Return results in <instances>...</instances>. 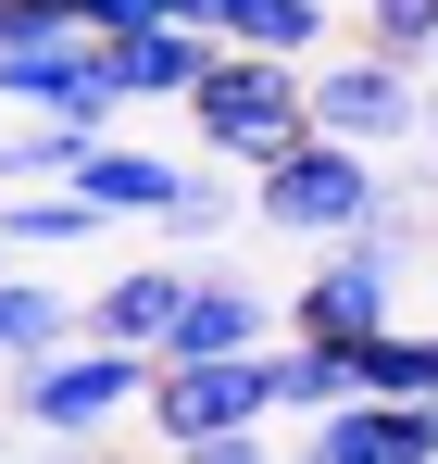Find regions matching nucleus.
<instances>
[{
  "mask_svg": "<svg viewBox=\"0 0 438 464\" xmlns=\"http://www.w3.org/2000/svg\"><path fill=\"white\" fill-rule=\"evenodd\" d=\"M426 63H438V51H426Z\"/></svg>",
  "mask_w": 438,
  "mask_h": 464,
  "instance_id": "nucleus-23",
  "label": "nucleus"
},
{
  "mask_svg": "<svg viewBox=\"0 0 438 464\" xmlns=\"http://www.w3.org/2000/svg\"><path fill=\"white\" fill-rule=\"evenodd\" d=\"M426 264H438V201H426Z\"/></svg>",
  "mask_w": 438,
  "mask_h": 464,
  "instance_id": "nucleus-22",
  "label": "nucleus"
},
{
  "mask_svg": "<svg viewBox=\"0 0 438 464\" xmlns=\"http://www.w3.org/2000/svg\"><path fill=\"white\" fill-rule=\"evenodd\" d=\"M388 201V176H376V151H351V139H326V126H300L276 163H251V214L276 238H351Z\"/></svg>",
  "mask_w": 438,
  "mask_h": 464,
  "instance_id": "nucleus-4",
  "label": "nucleus"
},
{
  "mask_svg": "<svg viewBox=\"0 0 438 464\" xmlns=\"http://www.w3.org/2000/svg\"><path fill=\"white\" fill-rule=\"evenodd\" d=\"M414 139H426V151H438V88H426V126H414Z\"/></svg>",
  "mask_w": 438,
  "mask_h": 464,
  "instance_id": "nucleus-21",
  "label": "nucleus"
},
{
  "mask_svg": "<svg viewBox=\"0 0 438 464\" xmlns=\"http://www.w3.org/2000/svg\"><path fill=\"white\" fill-rule=\"evenodd\" d=\"M88 238H100V214L75 188H13L0 201V251H88Z\"/></svg>",
  "mask_w": 438,
  "mask_h": 464,
  "instance_id": "nucleus-15",
  "label": "nucleus"
},
{
  "mask_svg": "<svg viewBox=\"0 0 438 464\" xmlns=\"http://www.w3.org/2000/svg\"><path fill=\"white\" fill-rule=\"evenodd\" d=\"M201 63H214V38H201V25H176V13L113 25V38H100V101H113V113H126V101H188Z\"/></svg>",
  "mask_w": 438,
  "mask_h": 464,
  "instance_id": "nucleus-9",
  "label": "nucleus"
},
{
  "mask_svg": "<svg viewBox=\"0 0 438 464\" xmlns=\"http://www.w3.org/2000/svg\"><path fill=\"white\" fill-rule=\"evenodd\" d=\"M176 25H201L225 51H289V63L326 51V0H176Z\"/></svg>",
  "mask_w": 438,
  "mask_h": 464,
  "instance_id": "nucleus-12",
  "label": "nucleus"
},
{
  "mask_svg": "<svg viewBox=\"0 0 438 464\" xmlns=\"http://www.w3.org/2000/svg\"><path fill=\"white\" fill-rule=\"evenodd\" d=\"M51 339H75V302H63V289H25V276H0V364L51 352Z\"/></svg>",
  "mask_w": 438,
  "mask_h": 464,
  "instance_id": "nucleus-17",
  "label": "nucleus"
},
{
  "mask_svg": "<svg viewBox=\"0 0 438 464\" xmlns=\"http://www.w3.org/2000/svg\"><path fill=\"white\" fill-rule=\"evenodd\" d=\"M300 452H313V464H426L438 452V414H426V401L351 389V401H326V414L300 427Z\"/></svg>",
  "mask_w": 438,
  "mask_h": 464,
  "instance_id": "nucleus-8",
  "label": "nucleus"
},
{
  "mask_svg": "<svg viewBox=\"0 0 438 464\" xmlns=\"http://www.w3.org/2000/svg\"><path fill=\"white\" fill-rule=\"evenodd\" d=\"M150 440L176 452H251L263 440V352H150V389H138Z\"/></svg>",
  "mask_w": 438,
  "mask_h": 464,
  "instance_id": "nucleus-2",
  "label": "nucleus"
},
{
  "mask_svg": "<svg viewBox=\"0 0 438 464\" xmlns=\"http://www.w3.org/2000/svg\"><path fill=\"white\" fill-rule=\"evenodd\" d=\"M426 414H438V401H426Z\"/></svg>",
  "mask_w": 438,
  "mask_h": 464,
  "instance_id": "nucleus-24",
  "label": "nucleus"
},
{
  "mask_svg": "<svg viewBox=\"0 0 438 464\" xmlns=\"http://www.w3.org/2000/svg\"><path fill=\"white\" fill-rule=\"evenodd\" d=\"M176 176H188L176 151H126V139L100 126V139L75 151V176H63V188L100 214V227H126V214H163V201H176Z\"/></svg>",
  "mask_w": 438,
  "mask_h": 464,
  "instance_id": "nucleus-10",
  "label": "nucleus"
},
{
  "mask_svg": "<svg viewBox=\"0 0 438 464\" xmlns=\"http://www.w3.org/2000/svg\"><path fill=\"white\" fill-rule=\"evenodd\" d=\"M313 251H326V264L276 302V326H300V339H364V326L401 314V264H376L364 238H313Z\"/></svg>",
  "mask_w": 438,
  "mask_h": 464,
  "instance_id": "nucleus-7",
  "label": "nucleus"
},
{
  "mask_svg": "<svg viewBox=\"0 0 438 464\" xmlns=\"http://www.w3.org/2000/svg\"><path fill=\"white\" fill-rule=\"evenodd\" d=\"M351 352V389H376V401H438V326H364V339H338Z\"/></svg>",
  "mask_w": 438,
  "mask_h": 464,
  "instance_id": "nucleus-14",
  "label": "nucleus"
},
{
  "mask_svg": "<svg viewBox=\"0 0 438 464\" xmlns=\"http://www.w3.org/2000/svg\"><path fill=\"white\" fill-rule=\"evenodd\" d=\"M88 139H100V126H75V113H25V139H0V176H13V188H63Z\"/></svg>",
  "mask_w": 438,
  "mask_h": 464,
  "instance_id": "nucleus-16",
  "label": "nucleus"
},
{
  "mask_svg": "<svg viewBox=\"0 0 438 464\" xmlns=\"http://www.w3.org/2000/svg\"><path fill=\"white\" fill-rule=\"evenodd\" d=\"M300 101H313L326 139L401 151V139L426 126V63H401V51H313V63H300Z\"/></svg>",
  "mask_w": 438,
  "mask_h": 464,
  "instance_id": "nucleus-5",
  "label": "nucleus"
},
{
  "mask_svg": "<svg viewBox=\"0 0 438 464\" xmlns=\"http://www.w3.org/2000/svg\"><path fill=\"white\" fill-rule=\"evenodd\" d=\"M188 126H201V151H214L225 176L276 163L300 126H313V101H300V63H289V51H225V38H214V63L188 76Z\"/></svg>",
  "mask_w": 438,
  "mask_h": 464,
  "instance_id": "nucleus-1",
  "label": "nucleus"
},
{
  "mask_svg": "<svg viewBox=\"0 0 438 464\" xmlns=\"http://www.w3.org/2000/svg\"><path fill=\"white\" fill-rule=\"evenodd\" d=\"M263 339H276V289H238V276H188L163 326V352H263Z\"/></svg>",
  "mask_w": 438,
  "mask_h": 464,
  "instance_id": "nucleus-13",
  "label": "nucleus"
},
{
  "mask_svg": "<svg viewBox=\"0 0 438 464\" xmlns=\"http://www.w3.org/2000/svg\"><path fill=\"white\" fill-rule=\"evenodd\" d=\"M364 51L426 63V51H438V0H364Z\"/></svg>",
  "mask_w": 438,
  "mask_h": 464,
  "instance_id": "nucleus-19",
  "label": "nucleus"
},
{
  "mask_svg": "<svg viewBox=\"0 0 438 464\" xmlns=\"http://www.w3.org/2000/svg\"><path fill=\"white\" fill-rule=\"evenodd\" d=\"M0 101H13V113L113 126V101H100V38H88V25H0Z\"/></svg>",
  "mask_w": 438,
  "mask_h": 464,
  "instance_id": "nucleus-6",
  "label": "nucleus"
},
{
  "mask_svg": "<svg viewBox=\"0 0 438 464\" xmlns=\"http://www.w3.org/2000/svg\"><path fill=\"white\" fill-rule=\"evenodd\" d=\"M150 13H176V0H75V25H88V38H113V25H150Z\"/></svg>",
  "mask_w": 438,
  "mask_h": 464,
  "instance_id": "nucleus-20",
  "label": "nucleus"
},
{
  "mask_svg": "<svg viewBox=\"0 0 438 464\" xmlns=\"http://www.w3.org/2000/svg\"><path fill=\"white\" fill-rule=\"evenodd\" d=\"M176 302H188V264H126V276H100V289L75 302V326H88V339H126V352H163Z\"/></svg>",
  "mask_w": 438,
  "mask_h": 464,
  "instance_id": "nucleus-11",
  "label": "nucleus"
},
{
  "mask_svg": "<svg viewBox=\"0 0 438 464\" xmlns=\"http://www.w3.org/2000/svg\"><path fill=\"white\" fill-rule=\"evenodd\" d=\"M238 214H251V188H225V163H214V176H176V201H163L176 238H225Z\"/></svg>",
  "mask_w": 438,
  "mask_h": 464,
  "instance_id": "nucleus-18",
  "label": "nucleus"
},
{
  "mask_svg": "<svg viewBox=\"0 0 438 464\" xmlns=\"http://www.w3.org/2000/svg\"><path fill=\"white\" fill-rule=\"evenodd\" d=\"M138 389H150V352L88 339V326H75V339H51V352H25L0 401H13L25 427H51V440H100L113 414H138Z\"/></svg>",
  "mask_w": 438,
  "mask_h": 464,
  "instance_id": "nucleus-3",
  "label": "nucleus"
}]
</instances>
